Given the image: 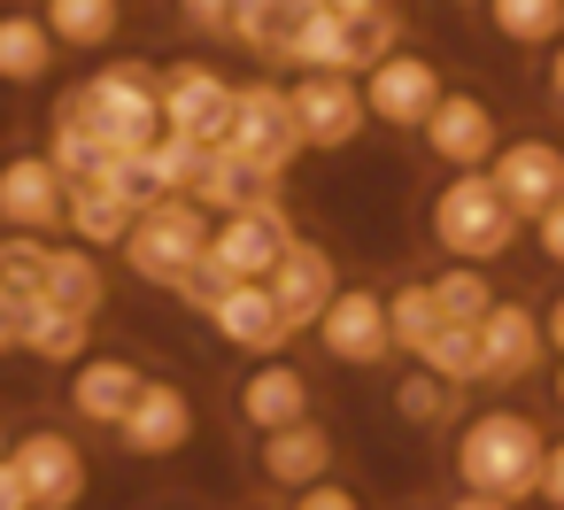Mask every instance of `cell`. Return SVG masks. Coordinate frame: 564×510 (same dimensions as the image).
I'll return each instance as SVG.
<instances>
[{"label": "cell", "instance_id": "6", "mask_svg": "<svg viewBox=\"0 0 564 510\" xmlns=\"http://www.w3.org/2000/svg\"><path fill=\"white\" fill-rule=\"evenodd\" d=\"M225 148H232V155H248L256 171L286 178V171L310 155V148H302V132H294L286 86H271V78H248V86H232V124H225Z\"/></svg>", "mask_w": 564, "mask_h": 510}, {"label": "cell", "instance_id": "46", "mask_svg": "<svg viewBox=\"0 0 564 510\" xmlns=\"http://www.w3.org/2000/svg\"><path fill=\"white\" fill-rule=\"evenodd\" d=\"M0 448H9V425H0Z\"/></svg>", "mask_w": 564, "mask_h": 510}, {"label": "cell", "instance_id": "14", "mask_svg": "<svg viewBox=\"0 0 564 510\" xmlns=\"http://www.w3.org/2000/svg\"><path fill=\"white\" fill-rule=\"evenodd\" d=\"M109 433L124 441V456H148V464H163V456H178V448L194 441V394H186L178 379L148 371V379H140V394L124 402V417H117Z\"/></svg>", "mask_w": 564, "mask_h": 510}, {"label": "cell", "instance_id": "43", "mask_svg": "<svg viewBox=\"0 0 564 510\" xmlns=\"http://www.w3.org/2000/svg\"><path fill=\"white\" fill-rule=\"evenodd\" d=\"M549 402H556V417H564V356H556V387H549Z\"/></svg>", "mask_w": 564, "mask_h": 510}, {"label": "cell", "instance_id": "16", "mask_svg": "<svg viewBox=\"0 0 564 510\" xmlns=\"http://www.w3.org/2000/svg\"><path fill=\"white\" fill-rule=\"evenodd\" d=\"M310 410H317V387H310L302 363H286V348H279V356H248V371H240V387H232V417H240L248 433L294 425V417H310Z\"/></svg>", "mask_w": 564, "mask_h": 510}, {"label": "cell", "instance_id": "4", "mask_svg": "<svg viewBox=\"0 0 564 510\" xmlns=\"http://www.w3.org/2000/svg\"><path fill=\"white\" fill-rule=\"evenodd\" d=\"M202 248H209V209H202L194 194H148L140 217H132V232L117 240L124 271H132L140 286H163V294L202 263Z\"/></svg>", "mask_w": 564, "mask_h": 510}, {"label": "cell", "instance_id": "21", "mask_svg": "<svg viewBox=\"0 0 564 510\" xmlns=\"http://www.w3.org/2000/svg\"><path fill=\"white\" fill-rule=\"evenodd\" d=\"M263 286H271V302L286 310V325H294V333H310V317H317V310L333 302V286H340V263H333V248H325V240H302V232H294Z\"/></svg>", "mask_w": 564, "mask_h": 510}, {"label": "cell", "instance_id": "34", "mask_svg": "<svg viewBox=\"0 0 564 510\" xmlns=\"http://www.w3.org/2000/svg\"><path fill=\"white\" fill-rule=\"evenodd\" d=\"M286 510H371V502H364V495H356V487H348L340 471H325V479L294 487V502H286Z\"/></svg>", "mask_w": 564, "mask_h": 510}, {"label": "cell", "instance_id": "5", "mask_svg": "<svg viewBox=\"0 0 564 510\" xmlns=\"http://www.w3.org/2000/svg\"><path fill=\"white\" fill-rule=\"evenodd\" d=\"M286 109H294L302 148H317V155L356 148V140H364V124H371L356 70H294V78H286Z\"/></svg>", "mask_w": 564, "mask_h": 510}, {"label": "cell", "instance_id": "19", "mask_svg": "<svg viewBox=\"0 0 564 510\" xmlns=\"http://www.w3.org/2000/svg\"><path fill=\"white\" fill-rule=\"evenodd\" d=\"M140 356H124V348H86L78 363H70V417L78 425H94V433H109L117 417H124V402L140 394Z\"/></svg>", "mask_w": 564, "mask_h": 510}, {"label": "cell", "instance_id": "17", "mask_svg": "<svg viewBox=\"0 0 564 510\" xmlns=\"http://www.w3.org/2000/svg\"><path fill=\"white\" fill-rule=\"evenodd\" d=\"M202 325H209L232 356H279V348L294 340V325H286V310L271 302L263 279H232V286L202 310Z\"/></svg>", "mask_w": 564, "mask_h": 510}, {"label": "cell", "instance_id": "13", "mask_svg": "<svg viewBox=\"0 0 564 510\" xmlns=\"http://www.w3.org/2000/svg\"><path fill=\"white\" fill-rule=\"evenodd\" d=\"M286 240H294V217H286L279 194L209 217V256L225 263V279H271V263L286 256Z\"/></svg>", "mask_w": 564, "mask_h": 510}, {"label": "cell", "instance_id": "47", "mask_svg": "<svg viewBox=\"0 0 564 510\" xmlns=\"http://www.w3.org/2000/svg\"><path fill=\"white\" fill-rule=\"evenodd\" d=\"M456 9H479V0H456Z\"/></svg>", "mask_w": 564, "mask_h": 510}, {"label": "cell", "instance_id": "38", "mask_svg": "<svg viewBox=\"0 0 564 510\" xmlns=\"http://www.w3.org/2000/svg\"><path fill=\"white\" fill-rule=\"evenodd\" d=\"M541 55H549V63H541V94H549V109L564 117V32H556V40H549Z\"/></svg>", "mask_w": 564, "mask_h": 510}, {"label": "cell", "instance_id": "10", "mask_svg": "<svg viewBox=\"0 0 564 510\" xmlns=\"http://www.w3.org/2000/svg\"><path fill=\"white\" fill-rule=\"evenodd\" d=\"M479 333V387H525L541 363H549V333H541V310L518 302V294H495L487 317L471 325Z\"/></svg>", "mask_w": 564, "mask_h": 510}, {"label": "cell", "instance_id": "8", "mask_svg": "<svg viewBox=\"0 0 564 510\" xmlns=\"http://www.w3.org/2000/svg\"><path fill=\"white\" fill-rule=\"evenodd\" d=\"M155 101H163V132H186L202 148H217L225 124H232V78L217 63H202V55L163 63L155 70Z\"/></svg>", "mask_w": 564, "mask_h": 510}, {"label": "cell", "instance_id": "22", "mask_svg": "<svg viewBox=\"0 0 564 510\" xmlns=\"http://www.w3.org/2000/svg\"><path fill=\"white\" fill-rule=\"evenodd\" d=\"M317 9V0H232V17H225V40L271 70H286V47L302 32V17Z\"/></svg>", "mask_w": 564, "mask_h": 510}, {"label": "cell", "instance_id": "41", "mask_svg": "<svg viewBox=\"0 0 564 510\" xmlns=\"http://www.w3.org/2000/svg\"><path fill=\"white\" fill-rule=\"evenodd\" d=\"M448 510H518V502H502V495H479V487H456V495H448Z\"/></svg>", "mask_w": 564, "mask_h": 510}, {"label": "cell", "instance_id": "44", "mask_svg": "<svg viewBox=\"0 0 564 510\" xmlns=\"http://www.w3.org/2000/svg\"><path fill=\"white\" fill-rule=\"evenodd\" d=\"M325 9H379V0H325Z\"/></svg>", "mask_w": 564, "mask_h": 510}, {"label": "cell", "instance_id": "39", "mask_svg": "<svg viewBox=\"0 0 564 510\" xmlns=\"http://www.w3.org/2000/svg\"><path fill=\"white\" fill-rule=\"evenodd\" d=\"M0 510H32V502H24V479H17V464H9V448H0Z\"/></svg>", "mask_w": 564, "mask_h": 510}, {"label": "cell", "instance_id": "20", "mask_svg": "<svg viewBox=\"0 0 564 510\" xmlns=\"http://www.w3.org/2000/svg\"><path fill=\"white\" fill-rule=\"evenodd\" d=\"M487 178H495V194L518 209V225L533 217V209H549L556 194H564V148L556 140H510L502 132V148L487 155Z\"/></svg>", "mask_w": 564, "mask_h": 510}, {"label": "cell", "instance_id": "25", "mask_svg": "<svg viewBox=\"0 0 564 510\" xmlns=\"http://www.w3.org/2000/svg\"><path fill=\"white\" fill-rule=\"evenodd\" d=\"M86 340H94V317H78V310H63V302H47V294L17 302V348H24V356H40V363H78Z\"/></svg>", "mask_w": 564, "mask_h": 510}, {"label": "cell", "instance_id": "7", "mask_svg": "<svg viewBox=\"0 0 564 510\" xmlns=\"http://www.w3.org/2000/svg\"><path fill=\"white\" fill-rule=\"evenodd\" d=\"M9 464H17V479H24V502H32V510H78V502L94 495V464H86L78 433H63V425L17 433V441H9Z\"/></svg>", "mask_w": 564, "mask_h": 510}, {"label": "cell", "instance_id": "23", "mask_svg": "<svg viewBox=\"0 0 564 510\" xmlns=\"http://www.w3.org/2000/svg\"><path fill=\"white\" fill-rule=\"evenodd\" d=\"M209 217H225V209H248V202H271L279 194V178L271 171H256L248 155H232L225 140L217 148H202V163H194V186H186Z\"/></svg>", "mask_w": 564, "mask_h": 510}, {"label": "cell", "instance_id": "2", "mask_svg": "<svg viewBox=\"0 0 564 510\" xmlns=\"http://www.w3.org/2000/svg\"><path fill=\"white\" fill-rule=\"evenodd\" d=\"M518 209L495 194L487 171H448L433 194H425V240L448 256V263H495L518 248Z\"/></svg>", "mask_w": 564, "mask_h": 510}, {"label": "cell", "instance_id": "30", "mask_svg": "<svg viewBox=\"0 0 564 510\" xmlns=\"http://www.w3.org/2000/svg\"><path fill=\"white\" fill-rule=\"evenodd\" d=\"M417 363H425L433 379H448V387H479V333H471V325H456V317H441V325L425 333Z\"/></svg>", "mask_w": 564, "mask_h": 510}, {"label": "cell", "instance_id": "42", "mask_svg": "<svg viewBox=\"0 0 564 510\" xmlns=\"http://www.w3.org/2000/svg\"><path fill=\"white\" fill-rule=\"evenodd\" d=\"M0 356H17V310L0 302Z\"/></svg>", "mask_w": 564, "mask_h": 510}, {"label": "cell", "instance_id": "40", "mask_svg": "<svg viewBox=\"0 0 564 510\" xmlns=\"http://www.w3.org/2000/svg\"><path fill=\"white\" fill-rule=\"evenodd\" d=\"M541 333H549V356H564V286L549 294V310H541Z\"/></svg>", "mask_w": 564, "mask_h": 510}, {"label": "cell", "instance_id": "32", "mask_svg": "<svg viewBox=\"0 0 564 510\" xmlns=\"http://www.w3.org/2000/svg\"><path fill=\"white\" fill-rule=\"evenodd\" d=\"M433 325H441V302H433V286H425V279L387 286V333H394V356H417Z\"/></svg>", "mask_w": 564, "mask_h": 510}, {"label": "cell", "instance_id": "27", "mask_svg": "<svg viewBox=\"0 0 564 510\" xmlns=\"http://www.w3.org/2000/svg\"><path fill=\"white\" fill-rule=\"evenodd\" d=\"M40 17L63 55H101L124 32V0H40Z\"/></svg>", "mask_w": 564, "mask_h": 510}, {"label": "cell", "instance_id": "12", "mask_svg": "<svg viewBox=\"0 0 564 510\" xmlns=\"http://www.w3.org/2000/svg\"><path fill=\"white\" fill-rule=\"evenodd\" d=\"M310 333H317V348H325L333 363H348V371H371V363L394 356L387 294H379V286H333V302L310 317Z\"/></svg>", "mask_w": 564, "mask_h": 510}, {"label": "cell", "instance_id": "45", "mask_svg": "<svg viewBox=\"0 0 564 510\" xmlns=\"http://www.w3.org/2000/svg\"><path fill=\"white\" fill-rule=\"evenodd\" d=\"M155 510H194V502H155Z\"/></svg>", "mask_w": 564, "mask_h": 510}, {"label": "cell", "instance_id": "18", "mask_svg": "<svg viewBox=\"0 0 564 510\" xmlns=\"http://www.w3.org/2000/svg\"><path fill=\"white\" fill-rule=\"evenodd\" d=\"M340 464V441H333V425L310 410V417H294V425H271V433H256V471H263V487H310V479H325Z\"/></svg>", "mask_w": 564, "mask_h": 510}, {"label": "cell", "instance_id": "9", "mask_svg": "<svg viewBox=\"0 0 564 510\" xmlns=\"http://www.w3.org/2000/svg\"><path fill=\"white\" fill-rule=\"evenodd\" d=\"M417 140L441 171H487V155L502 148V117L487 94H464V86H441V101L417 117Z\"/></svg>", "mask_w": 564, "mask_h": 510}, {"label": "cell", "instance_id": "31", "mask_svg": "<svg viewBox=\"0 0 564 510\" xmlns=\"http://www.w3.org/2000/svg\"><path fill=\"white\" fill-rule=\"evenodd\" d=\"M194 163H202V140L155 132V140L140 148V186H148V194H186V186H194Z\"/></svg>", "mask_w": 564, "mask_h": 510}, {"label": "cell", "instance_id": "15", "mask_svg": "<svg viewBox=\"0 0 564 510\" xmlns=\"http://www.w3.org/2000/svg\"><path fill=\"white\" fill-rule=\"evenodd\" d=\"M63 202H70V178L47 163V148H17L0 155V232H63Z\"/></svg>", "mask_w": 564, "mask_h": 510}, {"label": "cell", "instance_id": "36", "mask_svg": "<svg viewBox=\"0 0 564 510\" xmlns=\"http://www.w3.org/2000/svg\"><path fill=\"white\" fill-rule=\"evenodd\" d=\"M178 24H194L202 40H225V17H232V0H171Z\"/></svg>", "mask_w": 564, "mask_h": 510}, {"label": "cell", "instance_id": "28", "mask_svg": "<svg viewBox=\"0 0 564 510\" xmlns=\"http://www.w3.org/2000/svg\"><path fill=\"white\" fill-rule=\"evenodd\" d=\"M479 9L502 47H549L564 32V0H479Z\"/></svg>", "mask_w": 564, "mask_h": 510}, {"label": "cell", "instance_id": "1", "mask_svg": "<svg viewBox=\"0 0 564 510\" xmlns=\"http://www.w3.org/2000/svg\"><path fill=\"white\" fill-rule=\"evenodd\" d=\"M541 448H549V433H541L533 410L487 402V410H471V417L456 425L448 471H456V487H479V495H502V502L525 510V502H533V479H541Z\"/></svg>", "mask_w": 564, "mask_h": 510}, {"label": "cell", "instance_id": "35", "mask_svg": "<svg viewBox=\"0 0 564 510\" xmlns=\"http://www.w3.org/2000/svg\"><path fill=\"white\" fill-rule=\"evenodd\" d=\"M525 232H533L541 263H556V271H564V194H556L549 209H533V217H525Z\"/></svg>", "mask_w": 564, "mask_h": 510}, {"label": "cell", "instance_id": "29", "mask_svg": "<svg viewBox=\"0 0 564 510\" xmlns=\"http://www.w3.org/2000/svg\"><path fill=\"white\" fill-rule=\"evenodd\" d=\"M456 394H464V387H448V379H433V371L417 363V371L394 379V417L417 425V433H448V425H456Z\"/></svg>", "mask_w": 564, "mask_h": 510}, {"label": "cell", "instance_id": "33", "mask_svg": "<svg viewBox=\"0 0 564 510\" xmlns=\"http://www.w3.org/2000/svg\"><path fill=\"white\" fill-rule=\"evenodd\" d=\"M425 286H433L441 317H456V325H479V317H487V302H495V279H487V263H448V271H433Z\"/></svg>", "mask_w": 564, "mask_h": 510}, {"label": "cell", "instance_id": "11", "mask_svg": "<svg viewBox=\"0 0 564 510\" xmlns=\"http://www.w3.org/2000/svg\"><path fill=\"white\" fill-rule=\"evenodd\" d=\"M356 86H364V109H371V124H387V132H417V117L441 101V63L433 55H417V47H387L371 70H356Z\"/></svg>", "mask_w": 564, "mask_h": 510}, {"label": "cell", "instance_id": "3", "mask_svg": "<svg viewBox=\"0 0 564 510\" xmlns=\"http://www.w3.org/2000/svg\"><path fill=\"white\" fill-rule=\"evenodd\" d=\"M55 109H70L78 124H94L101 140H109V155H140L155 132H163V101H155V63H140V55H117V63H101L86 86H70Z\"/></svg>", "mask_w": 564, "mask_h": 510}, {"label": "cell", "instance_id": "26", "mask_svg": "<svg viewBox=\"0 0 564 510\" xmlns=\"http://www.w3.org/2000/svg\"><path fill=\"white\" fill-rule=\"evenodd\" d=\"M40 294L47 302H63V310H78V317H101V302H109V271H101V256L94 248H78V240H47V279H40Z\"/></svg>", "mask_w": 564, "mask_h": 510}, {"label": "cell", "instance_id": "24", "mask_svg": "<svg viewBox=\"0 0 564 510\" xmlns=\"http://www.w3.org/2000/svg\"><path fill=\"white\" fill-rule=\"evenodd\" d=\"M55 32H47V17L40 9H0V86H17V94H32V86H47L55 78Z\"/></svg>", "mask_w": 564, "mask_h": 510}, {"label": "cell", "instance_id": "37", "mask_svg": "<svg viewBox=\"0 0 564 510\" xmlns=\"http://www.w3.org/2000/svg\"><path fill=\"white\" fill-rule=\"evenodd\" d=\"M533 502L541 510H564V441L541 448V479H533Z\"/></svg>", "mask_w": 564, "mask_h": 510}]
</instances>
